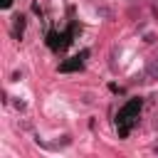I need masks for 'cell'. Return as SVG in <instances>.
<instances>
[{
	"label": "cell",
	"instance_id": "3",
	"mask_svg": "<svg viewBox=\"0 0 158 158\" xmlns=\"http://www.w3.org/2000/svg\"><path fill=\"white\" fill-rule=\"evenodd\" d=\"M148 74H151V77H158V59H153V62L148 64Z\"/></svg>",
	"mask_w": 158,
	"mask_h": 158
},
{
	"label": "cell",
	"instance_id": "2",
	"mask_svg": "<svg viewBox=\"0 0 158 158\" xmlns=\"http://www.w3.org/2000/svg\"><path fill=\"white\" fill-rule=\"evenodd\" d=\"M84 57H86V52H81V54L72 57L69 62L59 64V72H74V69H81V64H84Z\"/></svg>",
	"mask_w": 158,
	"mask_h": 158
},
{
	"label": "cell",
	"instance_id": "1",
	"mask_svg": "<svg viewBox=\"0 0 158 158\" xmlns=\"http://www.w3.org/2000/svg\"><path fill=\"white\" fill-rule=\"evenodd\" d=\"M138 111H141V99H131V101L118 111V116H116V128H118V136H121V138H126V136L131 133V128H133V123H136V118H138Z\"/></svg>",
	"mask_w": 158,
	"mask_h": 158
}]
</instances>
